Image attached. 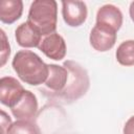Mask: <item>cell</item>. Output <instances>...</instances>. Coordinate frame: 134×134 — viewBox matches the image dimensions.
I'll return each instance as SVG.
<instances>
[{"mask_svg":"<svg viewBox=\"0 0 134 134\" xmlns=\"http://www.w3.org/2000/svg\"><path fill=\"white\" fill-rule=\"evenodd\" d=\"M12 66L25 84L39 86L46 82L49 74V67L37 53L30 50H19L15 54Z\"/></svg>","mask_w":134,"mask_h":134,"instance_id":"obj_1","label":"cell"},{"mask_svg":"<svg viewBox=\"0 0 134 134\" xmlns=\"http://www.w3.org/2000/svg\"><path fill=\"white\" fill-rule=\"evenodd\" d=\"M27 21L42 36L55 32L58 22V4L54 0H36L30 4Z\"/></svg>","mask_w":134,"mask_h":134,"instance_id":"obj_2","label":"cell"},{"mask_svg":"<svg viewBox=\"0 0 134 134\" xmlns=\"http://www.w3.org/2000/svg\"><path fill=\"white\" fill-rule=\"evenodd\" d=\"M68 72V81L66 87L60 93L50 94L51 97H58L65 102H73L84 95L89 88V77L87 71L77 63L73 61H66L64 65Z\"/></svg>","mask_w":134,"mask_h":134,"instance_id":"obj_3","label":"cell"},{"mask_svg":"<svg viewBox=\"0 0 134 134\" xmlns=\"http://www.w3.org/2000/svg\"><path fill=\"white\" fill-rule=\"evenodd\" d=\"M116 32L114 28L107 24L95 23L89 36L90 45L97 51H108L115 45Z\"/></svg>","mask_w":134,"mask_h":134,"instance_id":"obj_4","label":"cell"},{"mask_svg":"<svg viewBox=\"0 0 134 134\" xmlns=\"http://www.w3.org/2000/svg\"><path fill=\"white\" fill-rule=\"evenodd\" d=\"M26 89L12 76H3L0 80V102L2 105L13 108L23 96Z\"/></svg>","mask_w":134,"mask_h":134,"instance_id":"obj_5","label":"cell"},{"mask_svg":"<svg viewBox=\"0 0 134 134\" xmlns=\"http://www.w3.org/2000/svg\"><path fill=\"white\" fill-rule=\"evenodd\" d=\"M87 15V5L84 1H62V16L68 26H81L86 21Z\"/></svg>","mask_w":134,"mask_h":134,"instance_id":"obj_6","label":"cell"},{"mask_svg":"<svg viewBox=\"0 0 134 134\" xmlns=\"http://www.w3.org/2000/svg\"><path fill=\"white\" fill-rule=\"evenodd\" d=\"M38 48L47 58L55 60V61H60L64 59L66 55V50H67L64 38L57 32L45 36L42 39Z\"/></svg>","mask_w":134,"mask_h":134,"instance_id":"obj_7","label":"cell"},{"mask_svg":"<svg viewBox=\"0 0 134 134\" xmlns=\"http://www.w3.org/2000/svg\"><path fill=\"white\" fill-rule=\"evenodd\" d=\"M10 111L17 119L30 120L38 112V100L36 95L31 91L25 90L22 98L10 108Z\"/></svg>","mask_w":134,"mask_h":134,"instance_id":"obj_8","label":"cell"},{"mask_svg":"<svg viewBox=\"0 0 134 134\" xmlns=\"http://www.w3.org/2000/svg\"><path fill=\"white\" fill-rule=\"evenodd\" d=\"M15 37L17 43L24 48L39 47L42 41L41 32L28 21L21 23L17 27L15 31Z\"/></svg>","mask_w":134,"mask_h":134,"instance_id":"obj_9","label":"cell"},{"mask_svg":"<svg viewBox=\"0 0 134 134\" xmlns=\"http://www.w3.org/2000/svg\"><path fill=\"white\" fill-rule=\"evenodd\" d=\"M49 74L45 82L46 88L50 89L51 92L60 93L66 87L69 72L65 66H59L55 64H48Z\"/></svg>","mask_w":134,"mask_h":134,"instance_id":"obj_10","label":"cell"},{"mask_svg":"<svg viewBox=\"0 0 134 134\" xmlns=\"http://www.w3.org/2000/svg\"><path fill=\"white\" fill-rule=\"evenodd\" d=\"M96 23L107 24L118 31L122 25V14L117 6L113 4H105L97 10Z\"/></svg>","mask_w":134,"mask_h":134,"instance_id":"obj_11","label":"cell"},{"mask_svg":"<svg viewBox=\"0 0 134 134\" xmlns=\"http://www.w3.org/2000/svg\"><path fill=\"white\" fill-rule=\"evenodd\" d=\"M23 13L21 0H2L0 3V20L4 24H13Z\"/></svg>","mask_w":134,"mask_h":134,"instance_id":"obj_12","label":"cell"},{"mask_svg":"<svg viewBox=\"0 0 134 134\" xmlns=\"http://www.w3.org/2000/svg\"><path fill=\"white\" fill-rule=\"evenodd\" d=\"M115 57L120 65L134 66V40H127L119 44Z\"/></svg>","mask_w":134,"mask_h":134,"instance_id":"obj_13","label":"cell"},{"mask_svg":"<svg viewBox=\"0 0 134 134\" xmlns=\"http://www.w3.org/2000/svg\"><path fill=\"white\" fill-rule=\"evenodd\" d=\"M5 134H40V130L31 120L17 119L7 127Z\"/></svg>","mask_w":134,"mask_h":134,"instance_id":"obj_14","label":"cell"},{"mask_svg":"<svg viewBox=\"0 0 134 134\" xmlns=\"http://www.w3.org/2000/svg\"><path fill=\"white\" fill-rule=\"evenodd\" d=\"M1 32V67L4 66V64L6 63L9 54H10V47H9V44L7 42V39H6V36H5V32L3 29L0 30Z\"/></svg>","mask_w":134,"mask_h":134,"instance_id":"obj_15","label":"cell"},{"mask_svg":"<svg viewBox=\"0 0 134 134\" xmlns=\"http://www.w3.org/2000/svg\"><path fill=\"white\" fill-rule=\"evenodd\" d=\"M124 134H134V115L131 116L124 126Z\"/></svg>","mask_w":134,"mask_h":134,"instance_id":"obj_16","label":"cell"},{"mask_svg":"<svg viewBox=\"0 0 134 134\" xmlns=\"http://www.w3.org/2000/svg\"><path fill=\"white\" fill-rule=\"evenodd\" d=\"M129 14H130V17L132 19V21L134 22V1L131 2L130 4V8H129Z\"/></svg>","mask_w":134,"mask_h":134,"instance_id":"obj_17","label":"cell"}]
</instances>
